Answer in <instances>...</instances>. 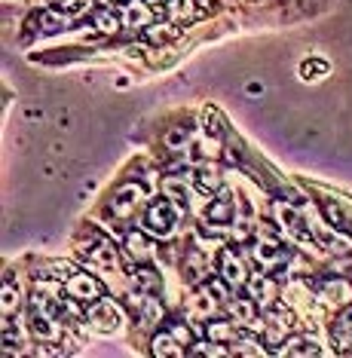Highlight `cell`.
<instances>
[{
    "instance_id": "obj_1",
    "label": "cell",
    "mask_w": 352,
    "mask_h": 358,
    "mask_svg": "<svg viewBox=\"0 0 352 358\" xmlns=\"http://www.w3.org/2000/svg\"><path fill=\"white\" fill-rule=\"evenodd\" d=\"M86 319L98 334H113V331L122 328V319H126V315H122L120 303H113L108 297H98V300H92V306L86 309Z\"/></svg>"
},
{
    "instance_id": "obj_2",
    "label": "cell",
    "mask_w": 352,
    "mask_h": 358,
    "mask_svg": "<svg viewBox=\"0 0 352 358\" xmlns=\"http://www.w3.org/2000/svg\"><path fill=\"white\" fill-rule=\"evenodd\" d=\"M175 217H178V208L171 206V199H153L144 211L141 224H144V230L153 236H169L171 227H175Z\"/></svg>"
},
{
    "instance_id": "obj_3",
    "label": "cell",
    "mask_w": 352,
    "mask_h": 358,
    "mask_svg": "<svg viewBox=\"0 0 352 358\" xmlns=\"http://www.w3.org/2000/svg\"><path fill=\"white\" fill-rule=\"evenodd\" d=\"M80 257H83L92 270H101V273H113L120 266V255H117V248H113V242H108V239L80 245Z\"/></svg>"
},
{
    "instance_id": "obj_4",
    "label": "cell",
    "mask_w": 352,
    "mask_h": 358,
    "mask_svg": "<svg viewBox=\"0 0 352 358\" xmlns=\"http://www.w3.org/2000/svg\"><path fill=\"white\" fill-rule=\"evenodd\" d=\"M211 10V0H166V13L171 22L187 25V22L202 19Z\"/></svg>"
},
{
    "instance_id": "obj_5",
    "label": "cell",
    "mask_w": 352,
    "mask_h": 358,
    "mask_svg": "<svg viewBox=\"0 0 352 358\" xmlns=\"http://www.w3.org/2000/svg\"><path fill=\"white\" fill-rule=\"evenodd\" d=\"M255 260H258V266L264 273H273V270H279L285 260H288V248H285L282 242H276V239H258L255 242Z\"/></svg>"
},
{
    "instance_id": "obj_6",
    "label": "cell",
    "mask_w": 352,
    "mask_h": 358,
    "mask_svg": "<svg viewBox=\"0 0 352 358\" xmlns=\"http://www.w3.org/2000/svg\"><path fill=\"white\" fill-rule=\"evenodd\" d=\"M141 202H144V187L141 184H122L111 199V211L117 217H132Z\"/></svg>"
},
{
    "instance_id": "obj_7",
    "label": "cell",
    "mask_w": 352,
    "mask_h": 358,
    "mask_svg": "<svg viewBox=\"0 0 352 358\" xmlns=\"http://www.w3.org/2000/svg\"><path fill=\"white\" fill-rule=\"evenodd\" d=\"M64 288H68V294L73 297V300H98L104 294V285L95 279L92 273H73L68 282H64Z\"/></svg>"
},
{
    "instance_id": "obj_8",
    "label": "cell",
    "mask_w": 352,
    "mask_h": 358,
    "mask_svg": "<svg viewBox=\"0 0 352 358\" xmlns=\"http://www.w3.org/2000/svg\"><path fill=\"white\" fill-rule=\"evenodd\" d=\"M248 294H251L255 303L269 309L276 300H279V282H276L269 273H258V275H251L248 279Z\"/></svg>"
},
{
    "instance_id": "obj_9",
    "label": "cell",
    "mask_w": 352,
    "mask_h": 358,
    "mask_svg": "<svg viewBox=\"0 0 352 358\" xmlns=\"http://www.w3.org/2000/svg\"><path fill=\"white\" fill-rule=\"evenodd\" d=\"M28 324H31V334H34L40 343H59V340H62V328L55 324V315L43 313L40 306L31 309V319H28Z\"/></svg>"
},
{
    "instance_id": "obj_10",
    "label": "cell",
    "mask_w": 352,
    "mask_h": 358,
    "mask_svg": "<svg viewBox=\"0 0 352 358\" xmlns=\"http://www.w3.org/2000/svg\"><path fill=\"white\" fill-rule=\"evenodd\" d=\"M318 300H322L325 306H334V309L352 303V282H346V279H328L322 288H318Z\"/></svg>"
},
{
    "instance_id": "obj_11",
    "label": "cell",
    "mask_w": 352,
    "mask_h": 358,
    "mask_svg": "<svg viewBox=\"0 0 352 358\" xmlns=\"http://www.w3.org/2000/svg\"><path fill=\"white\" fill-rule=\"evenodd\" d=\"M68 25H71V15L64 13V10H59V6L37 13L34 19H31V28L40 31V34H55V31H62V28H68Z\"/></svg>"
},
{
    "instance_id": "obj_12",
    "label": "cell",
    "mask_w": 352,
    "mask_h": 358,
    "mask_svg": "<svg viewBox=\"0 0 352 358\" xmlns=\"http://www.w3.org/2000/svg\"><path fill=\"white\" fill-rule=\"evenodd\" d=\"M220 279L227 285H248V273H245V264L236 257L233 248L220 251Z\"/></svg>"
},
{
    "instance_id": "obj_13",
    "label": "cell",
    "mask_w": 352,
    "mask_h": 358,
    "mask_svg": "<svg viewBox=\"0 0 352 358\" xmlns=\"http://www.w3.org/2000/svg\"><path fill=\"white\" fill-rule=\"evenodd\" d=\"M122 22H126L132 31H147L153 25V6L150 0H132V3L126 6V13H122Z\"/></svg>"
},
{
    "instance_id": "obj_14",
    "label": "cell",
    "mask_w": 352,
    "mask_h": 358,
    "mask_svg": "<svg viewBox=\"0 0 352 358\" xmlns=\"http://www.w3.org/2000/svg\"><path fill=\"white\" fill-rule=\"evenodd\" d=\"M276 217H279V227H282V230H288L291 236H297V239H304V242L313 239V233H307L309 224H307L304 217H300L291 206H282V202H279V206H276Z\"/></svg>"
},
{
    "instance_id": "obj_15",
    "label": "cell",
    "mask_w": 352,
    "mask_h": 358,
    "mask_svg": "<svg viewBox=\"0 0 352 358\" xmlns=\"http://www.w3.org/2000/svg\"><path fill=\"white\" fill-rule=\"evenodd\" d=\"M150 352L160 355V358H162V355H175V358H178V355H190V349H187L171 331H162V334H157V337H153Z\"/></svg>"
},
{
    "instance_id": "obj_16",
    "label": "cell",
    "mask_w": 352,
    "mask_h": 358,
    "mask_svg": "<svg viewBox=\"0 0 352 358\" xmlns=\"http://www.w3.org/2000/svg\"><path fill=\"white\" fill-rule=\"evenodd\" d=\"M206 221L209 224H227V221H233V199H230V193H227V190H220V196L215 202H209Z\"/></svg>"
},
{
    "instance_id": "obj_17",
    "label": "cell",
    "mask_w": 352,
    "mask_h": 358,
    "mask_svg": "<svg viewBox=\"0 0 352 358\" xmlns=\"http://www.w3.org/2000/svg\"><path fill=\"white\" fill-rule=\"evenodd\" d=\"M187 313L193 315V319H211V313H215V294L206 288V291H196L187 300Z\"/></svg>"
},
{
    "instance_id": "obj_18",
    "label": "cell",
    "mask_w": 352,
    "mask_h": 358,
    "mask_svg": "<svg viewBox=\"0 0 352 358\" xmlns=\"http://www.w3.org/2000/svg\"><path fill=\"white\" fill-rule=\"evenodd\" d=\"M209 340L211 343H233L236 337H239V331H236V322L233 319H215V322H209Z\"/></svg>"
},
{
    "instance_id": "obj_19",
    "label": "cell",
    "mask_w": 352,
    "mask_h": 358,
    "mask_svg": "<svg viewBox=\"0 0 352 358\" xmlns=\"http://www.w3.org/2000/svg\"><path fill=\"white\" fill-rule=\"evenodd\" d=\"M181 275L187 282H202L209 275V260L199 255V251H187V260H184V270H181Z\"/></svg>"
},
{
    "instance_id": "obj_20",
    "label": "cell",
    "mask_w": 352,
    "mask_h": 358,
    "mask_svg": "<svg viewBox=\"0 0 352 358\" xmlns=\"http://www.w3.org/2000/svg\"><path fill=\"white\" fill-rule=\"evenodd\" d=\"M230 315L236 324H242V328H251L255 324V300L251 297H236L230 300Z\"/></svg>"
},
{
    "instance_id": "obj_21",
    "label": "cell",
    "mask_w": 352,
    "mask_h": 358,
    "mask_svg": "<svg viewBox=\"0 0 352 358\" xmlns=\"http://www.w3.org/2000/svg\"><path fill=\"white\" fill-rule=\"evenodd\" d=\"M132 288L138 291V294H153V291H160V275L153 270H147V266H141V270H132Z\"/></svg>"
},
{
    "instance_id": "obj_22",
    "label": "cell",
    "mask_w": 352,
    "mask_h": 358,
    "mask_svg": "<svg viewBox=\"0 0 352 358\" xmlns=\"http://www.w3.org/2000/svg\"><path fill=\"white\" fill-rule=\"evenodd\" d=\"M269 322H273V324H279V328H282L285 334H288V331H297V328H300L297 315H294L288 306H282L279 300H276V303L269 306Z\"/></svg>"
},
{
    "instance_id": "obj_23",
    "label": "cell",
    "mask_w": 352,
    "mask_h": 358,
    "mask_svg": "<svg viewBox=\"0 0 352 358\" xmlns=\"http://www.w3.org/2000/svg\"><path fill=\"white\" fill-rule=\"evenodd\" d=\"M331 334L340 340L343 346L352 343V303L343 306V313L337 315V319H334V328H331Z\"/></svg>"
},
{
    "instance_id": "obj_24",
    "label": "cell",
    "mask_w": 352,
    "mask_h": 358,
    "mask_svg": "<svg viewBox=\"0 0 352 358\" xmlns=\"http://www.w3.org/2000/svg\"><path fill=\"white\" fill-rule=\"evenodd\" d=\"M279 352H285V355H318L322 349L307 337H294V340H285V346H279Z\"/></svg>"
},
{
    "instance_id": "obj_25",
    "label": "cell",
    "mask_w": 352,
    "mask_h": 358,
    "mask_svg": "<svg viewBox=\"0 0 352 358\" xmlns=\"http://www.w3.org/2000/svg\"><path fill=\"white\" fill-rule=\"evenodd\" d=\"M95 28L101 31V34H117V31H120V15L113 13V6L95 13Z\"/></svg>"
},
{
    "instance_id": "obj_26",
    "label": "cell",
    "mask_w": 352,
    "mask_h": 358,
    "mask_svg": "<svg viewBox=\"0 0 352 358\" xmlns=\"http://www.w3.org/2000/svg\"><path fill=\"white\" fill-rule=\"evenodd\" d=\"M230 349H233V355H264L267 352L251 334H239V340H233Z\"/></svg>"
},
{
    "instance_id": "obj_27",
    "label": "cell",
    "mask_w": 352,
    "mask_h": 358,
    "mask_svg": "<svg viewBox=\"0 0 352 358\" xmlns=\"http://www.w3.org/2000/svg\"><path fill=\"white\" fill-rule=\"evenodd\" d=\"M196 187H199L202 193H215V190H220V172L218 169H199L196 172Z\"/></svg>"
},
{
    "instance_id": "obj_28",
    "label": "cell",
    "mask_w": 352,
    "mask_h": 358,
    "mask_svg": "<svg viewBox=\"0 0 352 358\" xmlns=\"http://www.w3.org/2000/svg\"><path fill=\"white\" fill-rule=\"evenodd\" d=\"M126 248L132 251V257H138V260H147V257L153 255V245L144 239L141 233H129L126 236Z\"/></svg>"
},
{
    "instance_id": "obj_29",
    "label": "cell",
    "mask_w": 352,
    "mask_h": 358,
    "mask_svg": "<svg viewBox=\"0 0 352 358\" xmlns=\"http://www.w3.org/2000/svg\"><path fill=\"white\" fill-rule=\"evenodd\" d=\"M162 193H166L171 202H181V199L187 196V184L181 181V178L169 175V178H162Z\"/></svg>"
},
{
    "instance_id": "obj_30",
    "label": "cell",
    "mask_w": 352,
    "mask_h": 358,
    "mask_svg": "<svg viewBox=\"0 0 352 358\" xmlns=\"http://www.w3.org/2000/svg\"><path fill=\"white\" fill-rule=\"evenodd\" d=\"M187 141H190V129L187 126H175V129L166 132V148L169 150H184Z\"/></svg>"
},
{
    "instance_id": "obj_31",
    "label": "cell",
    "mask_w": 352,
    "mask_h": 358,
    "mask_svg": "<svg viewBox=\"0 0 352 358\" xmlns=\"http://www.w3.org/2000/svg\"><path fill=\"white\" fill-rule=\"evenodd\" d=\"M239 208H242V215L236 217V224H233V236H236V242H245L251 233V215H248V206H245L242 199H239Z\"/></svg>"
},
{
    "instance_id": "obj_32",
    "label": "cell",
    "mask_w": 352,
    "mask_h": 358,
    "mask_svg": "<svg viewBox=\"0 0 352 358\" xmlns=\"http://www.w3.org/2000/svg\"><path fill=\"white\" fill-rule=\"evenodd\" d=\"M169 25H171V19L169 22H153V25L147 28V37L150 40H171V37L181 34V28H169Z\"/></svg>"
},
{
    "instance_id": "obj_33",
    "label": "cell",
    "mask_w": 352,
    "mask_h": 358,
    "mask_svg": "<svg viewBox=\"0 0 352 358\" xmlns=\"http://www.w3.org/2000/svg\"><path fill=\"white\" fill-rule=\"evenodd\" d=\"M19 288H13V282L3 285V315H13L15 309H19Z\"/></svg>"
},
{
    "instance_id": "obj_34",
    "label": "cell",
    "mask_w": 352,
    "mask_h": 358,
    "mask_svg": "<svg viewBox=\"0 0 352 358\" xmlns=\"http://www.w3.org/2000/svg\"><path fill=\"white\" fill-rule=\"evenodd\" d=\"M144 319H141V324H153V322H160L162 319V306L153 300V294H147V300H144Z\"/></svg>"
},
{
    "instance_id": "obj_35",
    "label": "cell",
    "mask_w": 352,
    "mask_h": 358,
    "mask_svg": "<svg viewBox=\"0 0 352 358\" xmlns=\"http://www.w3.org/2000/svg\"><path fill=\"white\" fill-rule=\"evenodd\" d=\"M206 132L211 135V138H220L224 135V126H220V117H218V110H206Z\"/></svg>"
},
{
    "instance_id": "obj_36",
    "label": "cell",
    "mask_w": 352,
    "mask_h": 358,
    "mask_svg": "<svg viewBox=\"0 0 352 358\" xmlns=\"http://www.w3.org/2000/svg\"><path fill=\"white\" fill-rule=\"evenodd\" d=\"M89 3H92V0H59V10H64L68 15H77V13H83V10H89Z\"/></svg>"
},
{
    "instance_id": "obj_37",
    "label": "cell",
    "mask_w": 352,
    "mask_h": 358,
    "mask_svg": "<svg viewBox=\"0 0 352 358\" xmlns=\"http://www.w3.org/2000/svg\"><path fill=\"white\" fill-rule=\"evenodd\" d=\"M325 71H328V64H325V62H304V64H300V74H304V80L322 77Z\"/></svg>"
},
{
    "instance_id": "obj_38",
    "label": "cell",
    "mask_w": 352,
    "mask_h": 358,
    "mask_svg": "<svg viewBox=\"0 0 352 358\" xmlns=\"http://www.w3.org/2000/svg\"><path fill=\"white\" fill-rule=\"evenodd\" d=\"M169 331H171V334H175V337H178V340H181V343H184L187 349H190V346H193V334H190V331H187V328H184V324L171 322V324H169Z\"/></svg>"
},
{
    "instance_id": "obj_39",
    "label": "cell",
    "mask_w": 352,
    "mask_h": 358,
    "mask_svg": "<svg viewBox=\"0 0 352 358\" xmlns=\"http://www.w3.org/2000/svg\"><path fill=\"white\" fill-rule=\"evenodd\" d=\"M206 288H209L215 297H227V288H230V285H227L224 279H211V282L206 285Z\"/></svg>"
},
{
    "instance_id": "obj_40",
    "label": "cell",
    "mask_w": 352,
    "mask_h": 358,
    "mask_svg": "<svg viewBox=\"0 0 352 358\" xmlns=\"http://www.w3.org/2000/svg\"><path fill=\"white\" fill-rule=\"evenodd\" d=\"M113 3H126V0H113Z\"/></svg>"
},
{
    "instance_id": "obj_41",
    "label": "cell",
    "mask_w": 352,
    "mask_h": 358,
    "mask_svg": "<svg viewBox=\"0 0 352 358\" xmlns=\"http://www.w3.org/2000/svg\"><path fill=\"white\" fill-rule=\"evenodd\" d=\"M349 279H352V270H349Z\"/></svg>"
},
{
    "instance_id": "obj_42",
    "label": "cell",
    "mask_w": 352,
    "mask_h": 358,
    "mask_svg": "<svg viewBox=\"0 0 352 358\" xmlns=\"http://www.w3.org/2000/svg\"><path fill=\"white\" fill-rule=\"evenodd\" d=\"M150 3H153V0H150Z\"/></svg>"
}]
</instances>
